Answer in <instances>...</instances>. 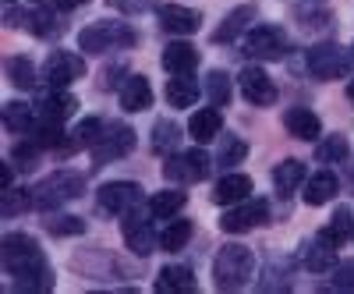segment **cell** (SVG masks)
<instances>
[{
	"instance_id": "1",
	"label": "cell",
	"mask_w": 354,
	"mask_h": 294,
	"mask_svg": "<svg viewBox=\"0 0 354 294\" xmlns=\"http://www.w3.org/2000/svg\"><path fill=\"white\" fill-rule=\"evenodd\" d=\"M0 259H4V270L15 277L18 291H50L53 277L46 270V255L28 234H8L0 245Z\"/></svg>"
},
{
	"instance_id": "2",
	"label": "cell",
	"mask_w": 354,
	"mask_h": 294,
	"mask_svg": "<svg viewBox=\"0 0 354 294\" xmlns=\"http://www.w3.org/2000/svg\"><path fill=\"white\" fill-rule=\"evenodd\" d=\"M255 277V255L245 245H223L213 259V284L220 291H241Z\"/></svg>"
},
{
	"instance_id": "3",
	"label": "cell",
	"mask_w": 354,
	"mask_h": 294,
	"mask_svg": "<svg viewBox=\"0 0 354 294\" xmlns=\"http://www.w3.org/2000/svg\"><path fill=\"white\" fill-rule=\"evenodd\" d=\"M71 266H75V273L96 277V280H135L142 273V266H135V262L113 255V252H103V248L75 252L71 255Z\"/></svg>"
},
{
	"instance_id": "4",
	"label": "cell",
	"mask_w": 354,
	"mask_h": 294,
	"mask_svg": "<svg viewBox=\"0 0 354 294\" xmlns=\"http://www.w3.org/2000/svg\"><path fill=\"white\" fill-rule=\"evenodd\" d=\"M135 43H138V33H135V28H131V25H124V21H110V18L85 25L82 33H78V46H82L85 53L128 50V46H135Z\"/></svg>"
},
{
	"instance_id": "5",
	"label": "cell",
	"mask_w": 354,
	"mask_h": 294,
	"mask_svg": "<svg viewBox=\"0 0 354 294\" xmlns=\"http://www.w3.org/2000/svg\"><path fill=\"white\" fill-rule=\"evenodd\" d=\"M85 192V178L75 170H57L50 174L46 181H39L32 188V205H39V210H53V205H64L71 199H78Z\"/></svg>"
},
{
	"instance_id": "6",
	"label": "cell",
	"mask_w": 354,
	"mask_h": 294,
	"mask_svg": "<svg viewBox=\"0 0 354 294\" xmlns=\"http://www.w3.org/2000/svg\"><path fill=\"white\" fill-rule=\"evenodd\" d=\"M241 53L252 57V61H277V57L287 53L283 28H277V25H259V28H252V33L245 36V43H241Z\"/></svg>"
},
{
	"instance_id": "7",
	"label": "cell",
	"mask_w": 354,
	"mask_h": 294,
	"mask_svg": "<svg viewBox=\"0 0 354 294\" xmlns=\"http://www.w3.org/2000/svg\"><path fill=\"white\" fill-rule=\"evenodd\" d=\"M351 64V53H344L337 43H319L308 50V71L312 78H322V82H330V78H340Z\"/></svg>"
},
{
	"instance_id": "8",
	"label": "cell",
	"mask_w": 354,
	"mask_h": 294,
	"mask_svg": "<svg viewBox=\"0 0 354 294\" xmlns=\"http://www.w3.org/2000/svg\"><path fill=\"white\" fill-rule=\"evenodd\" d=\"M131 149H135V131L117 121V125L103 128L100 142L93 145V156H96V163H110V160H124Z\"/></svg>"
},
{
	"instance_id": "9",
	"label": "cell",
	"mask_w": 354,
	"mask_h": 294,
	"mask_svg": "<svg viewBox=\"0 0 354 294\" xmlns=\"http://www.w3.org/2000/svg\"><path fill=\"white\" fill-rule=\"evenodd\" d=\"M266 217H270V202L266 199H255V202H234L230 210L220 217V227L227 234H245L259 223H266Z\"/></svg>"
},
{
	"instance_id": "10",
	"label": "cell",
	"mask_w": 354,
	"mask_h": 294,
	"mask_svg": "<svg viewBox=\"0 0 354 294\" xmlns=\"http://www.w3.org/2000/svg\"><path fill=\"white\" fill-rule=\"evenodd\" d=\"M163 174L167 181H181V185H195L209 174V156L202 149H192V153H174L167 163H163Z\"/></svg>"
},
{
	"instance_id": "11",
	"label": "cell",
	"mask_w": 354,
	"mask_h": 294,
	"mask_svg": "<svg viewBox=\"0 0 354 294\" xmlns=\"http://www.w3.org/2000/svg\"><path fill=\"white\" fill-rule=\"evenodd\" d=\"M96 202L103 213H117L124 217L128 210H135V205H142V188L135 181H110L96 192Z\"/></svg>"
},
{
	"instance_id": "12",
	"label": "cell",
	"mask_w": 354,
	"mask_h": 294,
	"mask_svg": "<svg viewBox=\"0 0 354 294\" xmlns=\"http://www.w3.org/2000/svg\"><path fill=\"white\" fill-rule=\"evenodd\" d=\"M82 75H85V61H82V57H75V53H68V50H57V53L46 57L43 78H46L50 89H64V85L78 82Z\"/></svg>"
},
{
	"instance_id": "13",
	"label": "cell",
	"mask_w": 354,
	"mask_h": 294,
	"mask_svg": "<svg viewBox=\"0 0 354 294\" xmlns=\"http://www.w3.org/2000/svg\"><path fill=\"white\" fill-rule=\"evenodd\" d=\"M124 241H128V248H131L135 255H142V259L160 245L156 234H153V227H149V217L142 213V205H135V210L124 213Z\"/></svg>"
},
{
	"instance_id": "14",
	"label": "cell",
	"mask_w": 354,
	"mask_h": 294,
	"mask_svg": "<svg viewBox=\"0 0 354 294\" xmlns=\"http://www.w3.org/2000/svg\"><path fill=\"white\" fill-rule=\"evenodd\" d=\"M238 85H241V96L252 107H273L277 103V85L270 82V75H266L262 68H255V64L238 75Z\"/></svg>"
},
{
	"instance_id": "15",
	"label": "cell",
	"mask_w": 354,
	"mask_h": 294,
	"mask_svg": "<svg viewBox=\"0 0 354 294\" xmlns=\"http://www.w3.org/2000/svg\"><path fill=\"white\" fill-rule=\"evenodd\" d=\"M156 18H160V28L170 36H188L202 25V15L192 11V8H181V4H160Z\"/></svg>"
},
{
	"instance_id": "16",
	"label": "cell",
	"mask_w": 354,
	"mask_h": 294,
	"mask_svg": "<svg viewBox=\"0 0 354 294\" xmlns=\"http://www.w3.org/2000/svg\"><path fill=\"white\" fill-rule=\"evenodd\" d=\"M301 266L312 270V273H326L337 266V245L330 238H322V234H315L312 241L301 245Z\"/></svg>"
},
{
	"instance_id": "17",
	"label": "cell",
	"mask_w": 354,
	"mask_h": 294,
	"mask_svg": "<svg viewBox=\"0 0 354 294\" xmlns=\"http://www.w3.org/2000/svg\"><path fill=\"white\" fill-rule=\"evenodd\" d=\"M153 107V85L145 75H131L124 85H121V110L128 113H142Z\"/></svg>"
},
{
	"instance_id": "18",
	"label": "cell",
	"mask_w": 354,
	"mask_h": 294,
	"mask_svg": "<svg viewBox=\"0 0 354 294\" xmlns=\"http://www.w3.org/2000/svg\"><path fill=\"white\" fill-rule=\"evenodd\" d=\"M163 68H167V75H192L198 68V50L192 43H185V39L170 43L163 50Z\"/></svg>"
},
{
	"instance_id": "19",
	"label": "cell",
	"mask_w": 354,
	"mask_h": 294,
	"mask_svg": "<svg viewBox=\"0 0 354 294\" xmlns=\"http://www.w3.org/2000/svg\"><path fill=\"white\" fill-rule=\"evenodd\" d=\"M248 195H252V178H245V174H223L213 188V202H220V205L245 202Z\"/></svg>"
},
{
	"instance_id": "20",
	"label": "cell",
	"mask_w": 354,
	"mask_h": 294,
	"mask_svg": "<svg viewBox=\"0 0 354 294\" xmlns=\"http://www.w3.org/2000/svg\"><path fill=\"white\" fill-rule=\"evenodd\" d=\"M252 21H255V4H241V8H234V11L220 21V28L213 33V39H216V43H234V39H238Z\"/></svg>"
},
{
	"instance_id": "21",
	"label": "cell",
	"mask_w": 354,
	"mask_h": 294,
	"mask_svg": "<svg viewBox=\"0 0 354 294\" xmlns=\"http://www.w3.org/2000/svg\"><path fill=\"white\" fill-rule=\"evenodd\" d=\"M78 110V103H75V96H68V93H46L43 100H39V121H53V125H64L68 117Z\"/></svg>"
},
{
	"instance_id": "22",
	"label": "cell",
	"mask_w": 354,
	"mask_h": 294,
	"mask_svg": "<svg viewBox=\"0 0 354 294\" xmlns=\"http://www.w3.org/2000/svg\"><path fill=\"white\" fill-rule=\"evenodd\" d=\"M283 125H287V131H290L294 138H301V142H315V138H319V131H322L319 117H315L312 110H305V107H294V110H287Z\"/></svg>"
},
{
	"instance_id": "23",
	"label": "cell",
	"mask_w": 354,
	"mask_h": 294,
	"mask_svg": "<svg viewBox=\"0 0 354 294\" xmlns=\"http://www.w3.org/2000/svg\"><path fill=\"white\" fill-rule=\"evenodd\" d=\"M337 188H340L337 174L319 170V174H312V178L305 181V202H308V205H326V202L337 195Z\"/></svg>"
},
{
	"instance_id": "24",
	"label": "cell",
	"mask_w": 354,
	"mask_h": 294,
	"mask_svg": "<svg viewBox=\"0 0 354 294\" xmlns=\"http://www.w3.org/2000/svg\"><path fill=\"white\" fill-rule=\"evenodd\" d=\"M156 291H160V294H188V291H195V273H192V266H167V270L156 277Z\"/></svg>"
},
{
	"instance_id": "25",
	"label": "cell",
	"mask_w": 354,
	"mask_h": 294,
	"mask_svg": "<svg viewBox=\"0 0 354 294\" xmlns=\"http://www.w3.org/2000/svg\"><path fill=\"white\" fill-rule=\"evenodd\" d=\"M195 100H198L195 78H192V75H170V82H167V103L177 107V110H185V107H192Z\"/></svg>"
},
{
	"instance_id": "26",
	"label": "cell",
	"mask_w": 354,
	"mask_h": 294,
	"mask_svg": "<svg viewBox=\"0 0 354 294\" xmlns=\"http://www.w3.org/2000/svg\"><path fill=\"white\" fill-rule=\"evenodd\" d=\"M305 181V163L301 160H283V163H277V170H273V185H277V192L287 199V195H294V188H298Z\"/></svg>"
},
{
	"instance_id": "27",
	"label": "cell",
	"mask_w": 354,
	"mask_h": 294,
	"mask_svg": "<svg viewBox=\"0 0 354 294\" xmlns=\"http://www.w3.org/2000/svg\"><path fill=\"white\" fill-rule=\"evenodd\" d=\"M185 202H188V195H185L181 188H163V192H156V195L149 199V213L170 220L174 213H181V210H185Z\"/></svg>"
},
{
	"instance_id": "28",
	"label": "cell",
	"mask_w": 354,
	"mask_h": 294,
	"mask_svg": "<svg viewBox=\"0 0 354 294\" xmlns=\"http://www.w3.org/2000/svg\"><path fill=\"white\" fill-rule=\"evenodd\" d=\"M188 135H192L195 142H213V138L220 135V113H216V107L198 110L192 121H188Z\"/></svg>"
},
{
	"instance_id": "29",
	"label": "cell",
	"mask_w": 354,
	"mask_h": 294,
	"mask_svg": "<svg viewBox=\"0 0 354 294\" xmlns=\"http://www.w3.org/2000/svg\"><path fill=\"white\" fill-rule=\"evenodd\" d=\"M319 234H322V238H330L337 248H340L347 238H354V217H351V210H347V205H340V210L330 217V223L322 227Z\"/></svg>"
},
{
	"instance_id": "30",
	"label": "cell",
	"mask_w": 354,
	"mask_h": 294,
	"mask_svg": "<svg viewBox=\"0 0 354 294\" xmlns=\"http://www.w3.org/2000/svg\"><path fill=\"white\" fill-rule=\"evenodd\" d=\"M0 117H4L8 131H28V128H36V121H39V117L28 110V103H4Z\"/></svg>"
},
{
	"instance_id": "31",
	"label": "cell",
	"mask_w": 354,
	"mask_h": 294,
	"mask_svg": "<svg viewBox=\"0 0 354 294\" xmlns=\"http://www.w3.org/2000/svg\"><path fill=\"white\" fill-rule=\"evenodd\" d=\"M177 145H181V128L174 121H156L153 128V149L156 153H177Z\"/></svg>"
},
{
	"instance_id": "32",
	"label": "cell",
	"mask_w": 354,
	"mask_h": 294,
	"mask_svg": "<svg viewBox=\"0 0 354 294\" xmlns=\"http://www.w3.org/2000/svg\"><path fill=\"white\" fill-rule=\"evenodd\" d=\"M8 82L15 85V89H32V85H36L32 61H28V57H11V61H8Z\"/></svg>"
},
{
	"instance_id": "33",
	"label": "cell",
	"mask_w": 354,
	"mask_h": 294,
	"mask_svg": "<svg viewBox=\"0 0 354 294\" xmlns=\"http://www.w3.org/2000/svg\"><path fill=\"white\" fill-rule=\"evenodd\" d=\"M188 241H192V223H188V220H174V223L160 234V248H167V252H181Z\"/></svg>"
},
{
	"instance_id": "34",
	"label": "cell",
	"mask_w": 354,
	"mask_h": 294,
	"mask_svg": "<svg viewBox=\"0 0 354 294\" xmlns=\"http://www.w3.org/2000/svg\"><path fill=\"white\" fill-rule=\"evenodd\" d=\"M205 96L213 107H227L230 103V78L227 71H209L205 75Z\"/></svg>"
},
{
	"instance_id": "35",
	"label": "cell",
	"mask_w": 354,
	"mask_h": 294,
	"mask_svg": "<svg viewBox=\"0 0 354 294\" xmlns=\"http://www.w3.org/2000/svg\"><path fill=\"white\" fill-rule=\"evenodd\" d=\"M245 156H248V145H245V138H238V135H227V138H223V145H220V156H216V163H220L223 170H230V167H238Z\"/></svg>"
},
{
	"instance_id": "36",
	"label": "cell",
	"mask_w": 354,
	"mask_h": 294,
	"mask_svg": "<svg viewBox=\"0 0 354 294\" xmlns=\"http://www.w3.org/2000/svg\"><path fill=\"white\" fill-rule=\"evenodd\" d=\"M43 227H46L50 234H57V238H75V234L85 230V220L68 217V213H57V217H43Z\"/></svg>"
},
{
	"instance_id": "37",
	"label": "cell",
	"mask_w": 354,
	"mask_h": 294,
	"mask_svg": "<svg viewBox=\"0 0 354 294\" xmlns=\"http://www.w3.org/2000/svg\"><path fill=\"white\" fill-rule=\"evenodd\" d=\"M32 205V192L28 188H4V202H0V213L4 217H18Z\"/></svg>"
},
{
	"instance_id": "38",
	"label": "cell",
	"mask_w": 354,
	"mask_h": 294,
	"mask_svg": "<svg viewBox=\"0 0 354 294\" xmlns=\"http://www.w3.org/2000/svg\"><path fill=\"white\" fill-rule=\"evenodd\" d=\"M315 156H319L322 163H340V160H347V138H344V135L322 138V145H319Z\"/></svg>"
},
{
	"instance_id": "39",
	"label": "cell",
	"mask_w": 354,
	"mask_h": 294,
	"mask_svg": "<svg viewBox=\"0 0 354 294\" xmlns=\"http://www.w3.org/2000/svg\"><path fill=\"white\" fill-rule=\"evenodd\" d=\"M103 121H100V117H85V121L75 128V142L78 145H88V149H93V145L100 142V135H103Z\"/></svg>"
},
{
	"instance_id": "40",
	"label": "cell",
	"mask_w": 354,
	"mask_h": 294,
	"mask_svg": "<svg viewBox=\"0 0 354 294\" xmlns=\"http://www.w3.org/2000/svg\"><path fill=\"white\" fill-rule=\"evenodd\" d=\"M298 21L301 28H315V33H322V28H330V11H322V8H298Z\"/></svg>"
},
{
	"instance_id": "41",
	"label": "cell",
	"mask_w": 354,
	"mask_h": 294,
	"mask_svg": "<svg viewBox=\"0 0 354 294\" xmlns=\"http://www.w3.org/2000/svg\"><path fill=\"white\" fill-rule=\"evenodd\" d=\"M11 160H15L21 170H32L36 160H39V142H32V145H28V142H18L15 149H11Z\"/></svg>"
},
{
	"instance_id": "42",
	"label": "cell",
	"mask_w": 354,
	"mask_h": 294,
	"mask_svg": "<svg viewBox=\"0 0 354 294\" xmlns=\"http://www.w3.org/2000/svg\"><path fill=\"white\" fill-rule=\"evenodd\" d=\"M333 287L337 291H354V259H344L333 266Z\"/></svg>"
},
{
	"instance_id": "43",
	"label": "cell",
	"mask_w": 354,
	"mask_h": 294,
	"mask_svg": "<svg viewBox=\"0 0 354 294\" xmlns=\"http://www.w3.org/2000/svg\"><path fill=\"white\" fill-rule=\"evenodd\" d=\"M106 4L121 15H142V11H149L153 0H106Z\"/></svg>"
},
{
	"instance_id": "44",
	"label": "cell",
	"mask_w": 354,
	"mask_h": 294,
	"mask_svg": "<svg viewBox=\"0 0 354 294\" xmlns=\"http://www.w3.org/2000/svg\"><path fill=\"white\" fill-rule=\"evenodd\" d=\"M36 4H50V8L71 11V8H82V4H88V0H36Z\"/></svg>"
},
{
	"instance_id": "45",
	"label": "cell",
	"mask_w": 354,
	"mask_h": 294,
	"mask_svg": "<svg viewBox=\"0 0 354 294\" xmlns=\"http://www.w3.org/2000/svg\"><path fill=\"white\" fill-rule=\"evenodd\" d=\"M0 185H4V188H11V163H4V167H0Z\"/></svg>"
},
{
	"instance_id": "46",
	"label": "cell",
	"mask_w": 354,
	"mask_h": 294,
	"mask_svg": "<svg viewBox=\"0 0 354 294\" xmlns=\"http://www.w3.org/2000/svg\"><path fill=\"white\" fill-rule=\"evenodd\" d=\"M347 100H351V103H354V82H351V85H347Z\"/></svg>"
},
{
	"instance_id": "47",
	"label": "cell",
	"mask_w": 354,
	"mask_h": 294,
	"mask_svg": "<svg viewBox=\"0 0 354 294\" xmlns=\"http://www.w3.org/2000/svg\"><path fill=\"white\" fill-rule=\"evenodd\" d=\"M351 64H354V46H351Z\"/></svg>"
}]
</instances>
